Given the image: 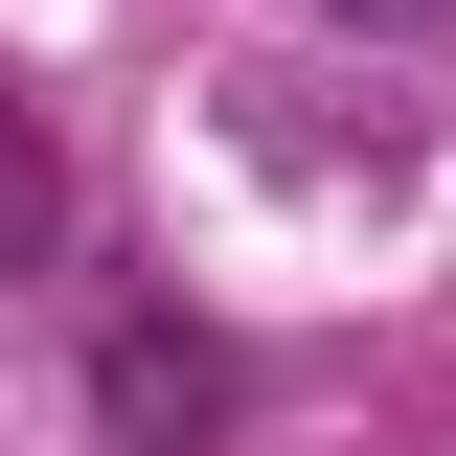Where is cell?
I'll use <instances>...</instances> for the list:
<instances>
[{
	"label": "cell",
	"mask_w": 456,
	"mask_h": 456,
	"mask_svg": "<svg viewBox=\"0 0 456 456\" xmlns=\"http://www.w3.org/2000/svg\"><path fill=\"white\" fill-rule=\"evenodd\" d=\"M92 411H114L137 456H206L251 388H228V342H206V320H114V342H92Z\"/></svg>",
	"instance_id": "1"
},
{
	"label": "cell",
	"mask_w": 456,
	"mask_h": 456,
	"mask_svg": "<svg viewBox=\"0 0 456 456\" xmlns=\"http://www.w3.org/2000/svg\"><path fill=\"white\" fill-rule=\"evenodd\" d=\"M0 274H69V137L0 92Z\"/></svg>",
	"instance_id": "2"
},
{
	"label": "cell",
	"mask_w": 456,
	"mask_h": 456,
	"mask_svg": "<svg viewBox=\"0 0 456 456\" xmlns=\"http://www.w3.org/2000/svg\"><path fill=\"white\" fill-rule=\"evenodd\" d=\"M297 23H342V46H434L456 0H297Z\"/></svg>",
	"instance_id": "3"
}]
</instances>
